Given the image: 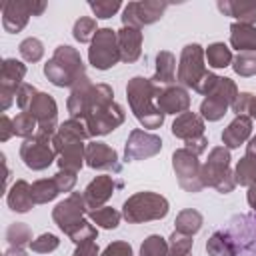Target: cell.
Listing matches in <instances>:
<instances>
[{"instance_id":"6da1fadb","label":"cell","mask_w":256,"mask_h":256,"mask_svg":"<svg viewBox=\"0 0 256 256\" xmlns=\"http://www.w3.org/2000/svg\"><path fill=\"white\" fill-rule=\"evenodd\" d=\"M112 96L108 84H92L86 76L72 86L68 112L72 118L84 120L90 136H104L124 122V112Z\"/></svg>"},{"instance_id":"8992f818","label":"cell","mask_w":256,"mask_h":256,"mask_svg":"<svg viewBox=\"0 0 256 256\" xmlns=\"http://www.w3.org/2000/svg\"><path fill=\"white\" fill-rule=\"evenodd\" d=\"M226 234L234 244L236 256H256V210L250 214H234L228 220Z\"/></svg>"},{"instance_id":"f6af8a7d","label":"cell","mask_w":256,"mask_h":256,"mask_svg":"<svg viewBox=\"0 0 256 256\" xmlns=\"http://www.w3.org/2000/svg\"><path fill=\"white\" fill-rule=\"evenodd\" d=\"M58 244H60L58 236H54V234L48 232V234H42V236H38L36 240H32V242H30V248H32L34 252H38V254H48V252L56 250Z\"/></svg>"},{"instance_id":"7dc6e473","label":"cell","mask_w":256,"mask_h":256,"mask_svg":"<svg viewBox=\"0 0 256 256\" xmlns=\"http://www.w3.org/2000/svg\"><path fill=\"white\" fill-rule=\"evenodd\" d=\"M38 94V90L32 86V84H22L20 88H18V92H16V102H18V108H20V112H26L28 110V106L32 104V100H34V96Z\"/></svg>"},{"instance_id":"277c9868","label":"cell","mask_w":256,"mask_h":256,"mask_svg":"<svg viewBox=\"0 0 256 256\" xmlns=\"http://www.w3.org/2000/svg\"><path fill=\"white\" fill-rule=\"evenodd\" d=\"M168 214V200L156 192H136L122 206V218L130 224L160 220Z\"/></svg>"},{"instance_id":"3957f363","label":"cell","mask_w":256,"mask_h":256,"mask_svg":"<svg viewBox=\"0 0 256 256\" xmlns=\"http://www.w3.org/2000/svg\"><path fill=\"white\" fill-rule=\"evenodd\" d=\"M44 74L54 86H74L82 78H86L82 56L72 46H58L52 58L44 64Z\"/></svg>"},{"instance_id":"4316f807","label":"cell","mask_w":256,"mask_h":256,"mask_svg":"<svg viewBox=\"0 0 256 256\" xmlns=\"http://www.w3.org/2000/svg\"><path fill=\"white\" fill-rule=\"evenodd\" d=\"M230 44L238 52H256V28L234 22L230 26Z\"/></svg>"},{"instance_id":"d6986e66","label":"cell","mask_w":256,"mask_h":256,"mask_svg":"<svg viewBox=\"0 0 256 256\" xmlns=\"http://www.w3.org/2000/svg\"><path fill=\"white\" fill-rule=\"evenodd\" d=\"M86 164L96 170H110L118 174L122 170V164L118 160V154L114 148H110L104 142H90L86 146Z\"/></svg>"},{"instance_id":"5bb4252c","label":"cell","mask_w":256,"mask_h":256,"mask_svg":"<svg viewBox=\"0 0 256 256\" xmlns=\"http://www.w3.org/2000/svg\"><path fill=\"white\" fill-rule=\"evenodd\" d=\"M86 202L84 196L80 192H72L66 200L58 202L56 208L52 210V218L58 224V228L64 234H70L82 220H84V212H86Z\"/></svg>"},{"instance_id":"681fc988","label":"cell","mask_w":256,"mask_h":256,"mask_svg":"<svg viewBox=\"0 0 256 256\" xmlns=\"http://www.w3.org/2000/svg\"><path fill=\"white\" fill-rule=\"evenodd\" d=\"M102 256H132V248L128 242H122V240H116L112 244L106 246V250L102 252Z\"/></svg>"},{"instance_id":"74e56055","label":"cell","mask_w":256,"mask_h":256,"mask_svg":"<svg viewBox=\"0 0 256 256\" xmlns=\"http://www.w3.org/2000/svg\"><path fill=\"white\" fill-rule=\"evenodd\" d=\"M72 32H74V38H76L78 42H92L94 36H96V32H98L96 20L90 18V16H82V18L76 20Z\"/></svg>"},{"instance_id":"bcb514c9","label":"cell","mask_w":256,"mask_h":256,"mask_svg":"<svg viewBox=\"0 0 256 256\" xmlns=\"http://www.w3.org/2000/svg\"><path fill=\"white\" fill-rule=\"evenodd\" d=\"M88 6H90V10L94 12L96 18H110L112 14L118 12L120 2L118 0H106V2H90Z\"/></svg>"},{"instance_id":"d590c367","label":"cell","mask_w":256,"mask_h":256,"mask_svg":"<svg viewBox=\"0 0 256 256\" xmlns=\"http://www.w3.org/2000/svg\"><path fill=\"white\" fill-rule=\"evenodd\" d=\"M6 240H8V244L14 246V248H22V246H26V244L30 246V242H32V230H30V226L24 224V222H14V224H10L8 230H6Z\"/></svg>"},{"instance_id":"2e32d148","label":"cell","mask_w":256,"mask_h":256,"mask_svg":"<svg viewBox=\"0 0 256 256\" xmlns=\"http://www.w3.org/2000/svg\"><path fill=\"white\" fill-rule=\"evenodd\" d=\"M168 2H128L122 14V24L128 28H142L162 18Z\"/></svg>"},{"instance_id":"f5cc1de1","label":"cell","mask_w":256,"mask_h":256,"mask_svg":"<svg viewBox=\"0 0 256 256\" xmlns=\"http://www.w3.org/2000/svg\"><path fill=\"white\" fill-rule=\"evenodd\" d=\"M184 148L190 150V152H194V154L198 156V154H202V152L208 148V140H206V136H202V138H196V140H192V142H186Z\"/></svg>"},{"instance_id":"8fae6325","label":"cell","mask_w":256,"mask_h":256,"mask_svg":"<svg viewBox=\"0 0 256 256\" xmlns=\"http://www.w3.org/2000/svg\"><path fill=\"white\" fill-rule=\"evenodd\" d=\"M208 74L204 66V52L200 44H188L182 50L180 64H178V80L184 86H190L196 90V86L202 82V78Z\"/></svg>"},{"instance_id":"836d02e7","label":"cell","mask_w":256,"mask_h":256,"mask_svg":"<svg viewBox=\"0 0 256 256\" xmlns=\"http://www.w3.org/2000/svg\"><path fill=\"white\" fill-rule=\"evenodd\" d=\"M206 60L212 68H226L234 58H232V52L226 44L222 42H214L206 48Z\"/></svg>"},{"instance_id":"e575fe53","label":"cell","mask_w":256,"mask_h":256,"mask_svg":"<svg viewBox=\"0 0 256 256\" xmlns=\"http://www.w3.org/2000/svg\"><path fill=\"white\" fill-rule=\"evenodd\" d=\"M88 216H90V222H94V224H98L100 228H106V230L116 228L120 224V218H122V214L118 210L110 208V206H102V208L90 210Z\"/></svg>"},{"instance_id":"ffe728a7","label":"cell","mask_w":256,"mask_h":256,"mask_svg":"<svg viewBox=\"0 0 256 256\" xmlns=\"http://www.w3.org/2000/svg\"><path fill=\"white\" fill-rule=\"evenodd\" d=\"M190 96L182 86H166L158 96V108L162 114H184L188 112Z\"/></svg>"},{"instance_id":"60d3db41","label":"cell","mask_w":256,"mask_h":256,"mask_svg":"<svg viewBox=\"0 0 256 256\" xmlns=\"http://www.w3.org/2000/svg\"><path fill=\"white\" fill-rule=\"evenodd\" d=\"M20 56L26 62H38L44 56V44L38 38H26L20 42Z\"/></svg>"},{"instance_id":"c3c4849f","label":"cell","mask_w":256,"mask_h":256,"mask_svg":"<svg viewBox=\"0 0 256 256\" xmlns=\"http://www.w3.org/2000/svg\"><path fill=\"white\" fill-rule=\"evenodd\" d=\"M54 180L60 188V192H70L76 184V174L74 172H66V170H58V174H54Z\"/></svg>"},{"instance_id":"816d5d0a","label":"cell","mask_w":256,"mask_h":256,"mask_svg":"<svg viewBox=\"0 0 256 256\" xmlns=\"http://www.w3.org/2000/svg\"><path fill=\"white\" fill-rule=\"evenodd\" d=\"M12 134H14V122L6 114H2V118H0V140L6 142Z\"/></svg>"},{"instance_id":"ab89813d","label":"cell","mask_w":256,"mask_h":256,"mask_svg":"<svg viewBox=\"0 0 256 256\" xmlns=\"http://www.w3.org/2000/svg\"><path fill=\"white\" fill-rule=\"evenodd\" d=\"M232 68L240 76H254L256 74V54H252V52H240L232 60Z\"/></svg>"},{"instance_id":"ac0fdd59","label":"cell","mask_w":256,"mask_h":256,"mask_svg":"<svg viewBox=\"0 0 256 256\" xmlns=\"http://www.w3.org/2000/svg\"><path fill=\"white\" fill-rule=\"evenodd\" d=\"M124 184L120 180H114V176H108V174H102V176H96L84 190V202H86V208L90 210H96V208H102V204L114 194V190L122 188Z\"/></svg>"},{"instance_id":"484cf974","label":"cell","mask_w":256,"mask_h":256,"mask_svg":"<svg viewBox=\"0 0 256 256\" xmlns=\"http://www.w3.org/2000/svg\"><path fill=\"white\" fill-rule=\"evenodd\" d=\"M6 202H8L10 210H14V212H20V214L28 212L34 206L30 184L26 180H16L12 184V188L8 190V194H6Z\"/></svg>"},{"instance_id":"9f6ffc18","label":"cell","mask_w":256,"mask_h":256,"mask_svg":"<svg viewBox=\"0 0 256 256\" xmlns=\"http://www.w3.org/2000/svg\"><path fill=\"white\" fill-rule=\"evenodd\" d=\"M168 256H174V254H170V252H168Z\"/></svg>"},{"instance_id":"4dcf8cb0","label":"cell","mask_w":256,"mask_h":256,"mask_svg":"<svg viewBox=\"0 0 256 256\" xmlns=\"http://www.w3.org/2000/svg\"><path fill=\"white\" fill-rule=\"evenodd\" d=\"M206 250L210 256H236L234 244L226 234V230H216L206 242Z\"/></svg>"},{"instance_id":"603a6c76","label":"cell","mask_w":256,"mask_h":256,"mask_svg":"<svg viewBox=\"0 0 256 256\" xmlns=\"http://www.w3.org/2000/svg\"><path fill=\"white\" fill-rule=\"evenodd\" d=\"M118 34V48H120V60L122 62H136L142 52V32L138 28L124 26Z\"/></svg>"},{"instance_id":"9c48e42d","label":"cell","mask_w":256,"mask_h":256,"mask_svg":"<svg viewBox=\"0 0 256 256\" xmlns=\"http://www.w3.org/2000/svg\"><path fill=\"white\" fill-rule=\"evenodd\" d=\"M172 166L178 176L180 186L186 192H200L204 188L202 184V164L198 162V156L186 148H180L172 154Z\"/></svg>"},{"instance_id":"f35d334b","label":"cell","mask_w":256,"mask_h":256,"mask_svg":"<svg viewBox=\"0 0 256 256\" xmlns=\"http://www.w3.org/2000/svg\"><path fill=\"white\" fill-rule=\"evenodd\" d=\"M168 252H170L168 242L158 234L148 236L140 248V256H168Z\"/></svg>"},{"instance_id":"e0dca14e","label":"cell","mask_w":256,"mask_h":256,"mask_svg":"<svg viewBox=\"0 0 256 256\" xmlns=\"http://www.w3.org/2000/svg\"><path fill=\"white\" fill-rule=\"evenodd\" d=\"M162 148V140L156 134L144 132V130H132L126 142V150H124V158L128 162H136V160H146L154 154H158Z\"/></svg>"},{"instance_id":"ee69618b","label":"cell","mask_w":256,"mask_h":256,"mask_svg":"<svg viewBox=\"0 0 256 256\" xmlns=\"http://www.w3.org/2000/svg\"><path fill=\"white\" fill-rule=\"evenodd\" d=\"M70 236V240L72 242H76V244H82V242H88V240H96V236H98V230H96V226H92L86 218L68 234Z\"/></svg>"},{"instance_id":"7402d4cb","label":"cell","mask_w":256,"mask_h":256,"mask_svg":"<svg viewBox=\"0 0 256 256\" xmlns=\"http://www.w3.org/2000/svg\"><path fill=\"white\" fill-rule=\"evenodd\" d=\"M172 134L184 142H192L204 136V120L194 112L180 114L172 124Z\"/></svg>"},{"instance_id":"44dd1931","label":"cell","mask_w":256,"mask_h":256,"mask_svg":"<svg viewBox=\"0 0 256 256\" xmlns=\"http://www.w3.org/2000/svg\"><path fill=\"white\" fill-rule=\"evenodd\" d=\"M88 136H90V132H88L84 120L70 118V120H66V122H62L58 126V130H56V134L52 138V146H54V150L58 154V150L62 146H66L70 142H84Z\"/></svg>"},{"instance_id":"cb8c5ba5","label":"cell","mask_w":256,"mask_h":256,"mask_svg":"<svg viewBox=\"0 0 256 256\" xmlns=\"http://www.w3.org/2000/svg\"><path fill=\"white\" fill-rule=\"evenodd\" d=\"M250 132H252V118L244 116V114H238L228 124V128L222 132V142H224L226 148H238L240 144H244L248 140Z\"/></svg>"},{"instance_id":"db71d44e","label":"cell","mask_w":256,"mask_h":256,"mask_svg":"<svg viewBox=\"0 0 256 256\" xmlns=\"http://www.w3.org/2000/svg\"><path fill=\"white\" fill-rule=\"evenodd\" d=\"M2 256H28V254H26L22 248H14V246H10Z\"/></svg>"},{"instance_id":"4fadbf2b","label":"cell","mask_w":256,"mask_h":256,"mask_svg":"<svg viewBox=\"0 0 256 256\" xmlns=\"http://www.w3.org/2000/svg\"><path fill=\"white\" fill-rule=\"evenodd\" d=\"M26 112L36 118V122H38V132H36V134H38V136L54 138V134H56V130H58V124H56L58 108H56V102H54V98H52L50 94L38 92ZM36 134H34V136H36Z\"/></svg>"},{"instance_id":"d6a6232c","label":"cell","mask_w":256,"mask_h":256,"mask_svg":"<svg viewBox=\"0 0 256 256\" xmlns=\"http://www.w3.org/2000/svg\"><path fill=\"white\" fill-rule=\"evenodd\" d=\"M234 180L236 184H242V186H256V156H250L246 154L238 166H236V172H234Z\"/></svg>"},{"instance_id":"7bdbcfd3","label":"cell","mask_w":256,"mask_h":256,"mask_svg":"<svg viewBox=\"0 0 256 256\" xmlns=\"http://www.w3.org/2000/svg\"><path fill=\"white\" fill-rule=\"evenodd\" d=\"M232 110L238 114H244V116H250V118H256V96L250 94V92H242L238 94V98L234 100L232 104Z\"/></svg>"},{"instance_id":"f546056e","label":"cell","mask_w":256,"mask_h":256,"mask_svg":"<svg viewBox=\"0 0 256 256\" xmlns=\"http://www.w3.org/2000/svg\"><path fill=\"white\" fill-rule=\"evenodd\" d=\"M30 192H32V200L34 204H46L50 200H54L58 194H60V188L52 178H42V180H36L32 186H30Z\"/></svg>"},{"instance_id":"f907efd6","label":"cell","mask_w":256,"mask_h":256,"mask_svg":"<svg viewBox=\"0 0 256 256\" xmlns=\"http://www.w3.org/2000/svg\"><path fill=\"white\" fill-rule=\"evenodd\" d=\"M74 256H98V246L94 240H88V242H82L78 244V248L74 250Z\"/></svg>"},{"instance_id":"ba28073f","label":"cell","mask_w":256,"mask_h":256,"mask_svg":"<svg viewBox=\"0 0 256 256\" xmlns=\"http://www.w3.org/2000/svg\"><path fill=\"white\" fill-rule=\"evenodd\" d=\"M238 98V88L236 84L230 80V78H220L216 88L206 96V100L200 104V112H202V118L210 120V122H216L220 120L228 106L234 104V100Z\"/></svg>"},{"instance_id":"1f68e13d","label":"cell","mask_w":256,"mask_h":256,"mask_svg":"<svg viewBox=\"0 0 256 256\" xmlns=\"http://www.w3.org/2000/svg\"><path fill=\"white\" fill-rule=\"evenodd\" d=\"M174 224H176V232H182V234L192 236V234H196L202 228V214L198 210H192V208L182 210L176 216V222Z\"/></svg>"},{"instance_id":"b9f144b4","label":"cell","mask_w":256,"mask_h":256,"mask_svg":"<svg viewBox=\"0 0 256 256\" xmlns=\"http://www.w3.org/2000/svg\"><path fill=\"white\" fill-rule=\"evenodd\" d=\"M168 248H170V254H174V256H190V250H192V236L174 230L172 236H170Z\"/></svg>"},{"instance_id":"7c38bea8","label":"cell","mask_w":256,"mask_h":256,"mask_svg":"<svg viewBox=\"0 0 256 256\" xmlns=\"http://www.w3.org/2000/svg\"><path fill=\"white\" fill-rule=\"evenodd\" d=\"M20 158L30 170L48 168L56 158L52 138H44V136H38V134L32 136V138H26L20 146Z\"/></svg>"},{"instance_id":"8d00e7d4","label":"cell","mask_w":256,"mask_h":256,"mask_svg":"<svg viewBox=\"0 0 256 256\" xmlns=\"http://www.w3.org/2000/svg\"><path fill=\"white\" fill-rule=\"evenodd\" d=\"M14 134L16 136H22V138H32L36 132H38V122L32 114L28 112H20L14 120Z\"/></svg>"},{"instance_id":"52a82bcc","label":"cell","mask_w":256,"mask_h":256,"mask_svg":"<svg viewBox=\"0 0 256 256\" xmlns=\"http://www.w3.org/2000/svg\"><path fill=\"white\" fill-rule=\"evenodd\" d=\"M88 60L98 70H108L120 62L118 34L112 28H100L90 44Z\"/></svg>"},{"instance_id":"d4e9b609","label":"cell","mask_w":256,"mask_h":256,"mask_svg":"<svg viewBox=\"0 0 256 256\" xmlns=\"http://www.w3.org/2000/svg\"><path fill=\"white\" fill-rule=\"evenodd\" d=\"M82 160H86V150H84L82 142H70V144H66V146H62L58 150V166H60V170L78 174V170L82 168Z\"/></svg>"},{"instance_id":"7a4b0ae2","label":"cell","mask_w":256,"mask_h":256,"mask_svg":"<svg viewBox=\"0 0 256 256\" xmlns=\"http://www.w3.org/2000/svg\"><path fill=\"white\" fill-rule=\"evenodd\" d=\"M160 92H162L160 86L152 82V78H142V76L132 78L126 86L130 108L144 128H160L164 122V114L158 108Z\"/></svg>"},{"instance_id":"83f0119b","label":"cell","mask_w":256,"mask_h":256,"mask_svg":"<svg viewBox=\"0 0 256 256\" xmlns=\"http://www.w3.org/2000/svg\"><path fill=\"white\" fill-rule=\"evenodd\" d=\"M176 78V58L172 52L162 50L156 56V74L152 76V82L160 84H170Z\"/></svg>"},{"instance_id":"30bf717a","label":"cell","mask_w":256,"mask_h":256,"mask_svg":"<svg viewBox=\"0 0 256 256\" xmlns=\"http://www.w3.org/2000/svg\"><path fill=\"white\" fill-rule=\"evenodd\" d=\"M46 8V2L38 0H8L2 4V26L6 32H20L30 16H40Z\"/></svg>"},{"instance_id":"5b68a950","label":"cell","mask_w":256,"mask_h":256,"mask_svg":"<svg viewBox=\"0 0 256 256\" xmlns=\"http://www.w3.org/2000/svg\"><path fill=\"white\" fill-rule=\"evenodd\" d=\"M202 184L212 186L222 194L234 190L236 180L230 172V152L224 146H216L210 150L208 160L202 164Z\"/></svg>"},{"instance_id":"11a10c76","label":"cell","mask_w":256,"mask_h":256,"mask_svg":"<svg viewBox=\"0 0 256 256\" xmlns=\"http://www.w3.org/2000/svg\"><path fill=\"white\" fill-rule=\"evenodd\" d=\"M248 204L256 210V186H250V190H248Z\"/></svg>"},{"instance_id":"9a60e30c","label":"cell","mask_w":256,"mask_h":256,"mask_svg":"<svg viewBox=\"0 0 256 256\" xmlns=\"http://www.w3.org/2000/svg\"><path fill=\"white\" fill-rule=\"evenodd\" d=\"M26 76V66L16 58H4L0 68V98H2V112H6L16 96L18 88L24 84L22 78Z\"/></svg>"},{"instance_id":"f1b7e54d","label":"cell","mask_w":256,"mask_h":256,"mask_svg":"<svg viewBox=\"0 0 256 256\" xmlns=\"http://www.w3.org/2000/svg\"><path fill=\"white\" fill-rule=\"evenodd\" d=\"M218 8L228 14L238 18L240 24H254L256 22V4H246V2H218Z\"/></svg>"}]
</instances>
